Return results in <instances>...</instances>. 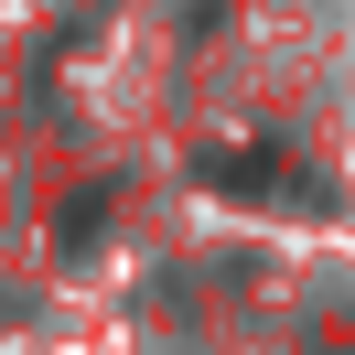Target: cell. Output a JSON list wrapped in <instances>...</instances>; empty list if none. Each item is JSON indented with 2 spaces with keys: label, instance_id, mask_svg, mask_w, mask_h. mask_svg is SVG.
Segmentation results:
<instances>
[{
  "label": "cell",
  "instance_id": "obj_1",
  "mask_svg": "<svg viewBox=\"0 0 355 355\" xmlns=\"http://www.w3.org/2000/svg\"><path fill=\"white\" fill-rule=\"evenodd\" d=\"M205 183H216V194H291V205L323 194V183H302L291 162H269V151H216V162H205Z\"/></svg>",
  "mask_w": 355,
  "mask_h": 355
}]
</instances>
